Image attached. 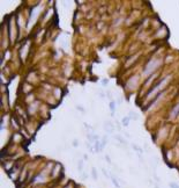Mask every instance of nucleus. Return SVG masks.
Instances as JSON below:
<instances>
[{
    "mask_svg": "<svg viewBox=\"0 0 179 188\" xmlns=\"http://www.w3.org/2000/svg\"><path fill=\"white\" fill-rule=\"evenodd\" d=\"M160 64H161V61H156V59H153L151 62H149V63L147 64V66H146L145 75H149V73L154 72V71L157 69V66H158Z\"/></svg>",
    "mask_w": 179,
    "mask_h": 188,
    "instance_id": "1",
    "label": "nucleus"
},
{
    "mask_svg": "<svg viewBox=\"0 0 179 188\" xmlns=\"http://www.w3.org/2000/svg\"><path fill=\"white\" fill-rule=\"evenodd\" d=\"M169 78H170V77H167V78H164L162 81H160V83H158V84H157V85H156V86H155V87H154L149 93L147 94V97H153L151 95H154V94L156 93L158 90H161V88L163 87V85H165V84H167V81L169 80Z\"/></svg>",
    "mask_w": 179,
    "mask_h": 188,
    "instance_id": "2",
    "label": "nucleus"
},
{
    "mask_svg": "<svg viewBox=\"0 0 179 188\" xmlns=\"http://www.w3.org/2000/svg\"><path fill=\"white\" fill-rule=\"evenodd\" d=\"M178 114H179V103L173 108V110H172V116L175 117V116H177Z\"/></svg>",
    "mask_w": 179,
    "mask_h": 188,
    "instance_id": "3",
    "label": "nucleus"
},
{
    "mask_svg": "<svg viewBox=\"0 0 179 188\" xmlns=\"http://www.w3.org/2000/svg\"><path fill=\"white\" fill-rule=\"evenodd\" d=\"M110 109H111V111H113L116 109V103L114 102H110Z\"/></svg>",
    "mask_w": 179,
    "mask_h": 188,
    "instance_id": "4",
    "label": "nucleus"
},
{
    "mask_svg": "<svg viewBox=\"0 0 179 188\" xmlns=\"http://www.w3.org/2000/svg\"><path fill=\"white\" fill-rule=\"evenodd\" d=\"M129 118H134V120H138V116L135 115V113H129Z\"/></svg>",
    "mask_w": 179,
    "mask_h": 188,
    "instance_id": "5",
    "label": "nucleus"
},
{
    "mask_svg": "<svg viewBox=\"0 0 179 188\" xmlns=\"http://www.w3.org/2000/svg\"><path fill=\"white\" fill-rule=\"evenodd\" d=\"M128 121H129V118H128V117H125V118L123 120V124H124V125H128Z\"/></svg>",
    "mask_w": 179,
    "mask_h": 188,
    "instance_id": "6",
    "label": "nucleus"
},
{
    "mask_svg": "<svg viewBox=\"0 0 179 188\" xmlns=\"http://www.w3.org/2000/svg\"><path fill=\"white\" fill-rule=\"evenodd\" d=\"M92 178L96 180L97 179V173H96V170L95 169H92Z\"/></svg>",
    "mask_w": 179,
    "mask_h": 188,
    "instance_id": "7",
    "label": "nucleus"
},
{
    "mask_svg": "<svg viewBox=\"0 0 179 188\" xmlns=\"http://www.w3.org/2000/svg\"><path fill=\"white\" fill-rule=\"evenodd\" d=\"M112 182H113V184H114V185H116V187H117V188H119V184H118V182H117V180H116V179H114V178H113V179H112Z\"/></svg>",
    "mask_w": 179,
    "mask_h": 188,
    "instance_id": "8",
    "label": "nucleus"
},
{
    "mask_svg": "<svg viewBox=\"0 0 179 188\" xmlns=\"http://www.w3.org/2000/svg\"><path fill=\"white\" fill-rule=\"evenodd\" d=\"M170 187L171 188H179V186L178 185H176V184H172V182H171V184H170Z\"/></svg>",
    "mask_w": 179,
    "mask_h": 188,
    "instance_id": "9",
    "label": "nucleus"
},
{
    "mask_svg": "<svg viewBox=\"0 0 179 188\" xmlns=\"http://www.w3.org/2000/svg\"><path fill=\"white\" fill-rule=\"evenodd\" d=\"M102 172H103V174H104V175H106V177H107V172H106V170H104V169H103V170H102Z\"/></svg>",
    "mask_w": 179,
    "mask_h": 188,
    "instance_id": "10",
    "label": "nucleus"
},
{
    "mask_svg": "<svg viewBox=\"0 0 179 188\" xmlns=\"http://www.w3.org/2000/svg\"><path fill=\"white\" fill-rule=\"evenodd\" d=\"M102 84H103V85H106V84H107V80H106V79L102 80Z\"/></svg>",
    "mask_w": 179,
    "mask_h": 188,
    "instance_id": "11",
    "label": "nucleus"
},
{
    "mask_svg": "<svg viewBox=\"0 0 179 188\" xmlns=\"http://www.w3.org/2000/svg\"><path fill=\"white\" fill-rule=\"evenodd\" d=\"M82 165H83L82 162H80V163H79V169H80V170H82Z\"/></svg>",
    "mask_w": 179,
    "mask_h": 188,
    "instance_id": "12",
    "label": "nucleus"
},
{
    "mask_svg": "<svg viewBox=\"0 0 179 188\" xmlns=\"http://www.w3.org/2000/svg\"><path fill=\"white\" fill-rule=\"evenodd\" d=\"M73 145H74V146H78V142H76V141H74V144H73Z\"/></svg>",
    "mask_w": 179,
    "mask_h": 188,
    "instance_id": "13",
    "label": "nucleus"
}]
</instances>
